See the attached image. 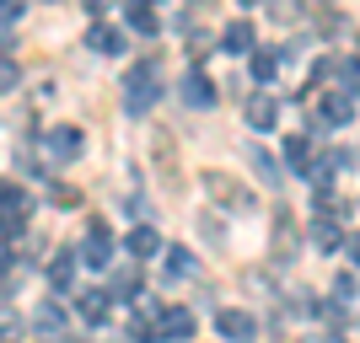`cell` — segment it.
I'll return each instance as SVG.
<instances>
[{
	"label": "cell",
	"mask_w": 360,
	"mask_h": 343,
	"mask_svg": "<svg viewBox=\"0 0 360 343\" xmlns=\"http://www.w3.org/2000/svg\"><path fill=\"white\" fill-rule=\"evenodd\" d=\"M183 102L210 107V102H215V81H210L205 70H188V75H183Z\"/></svg>",
	"instance_id": "cell-13"
},
{
	"label": "cell",
	"mask_w": 360,
	"mask_h": 343,
	"mask_svg": "<svg viewBox=\"0 0 360 343\" xmlns=\"http://www.w3.org/2000/svg\"><path fill=\"white\" fill-rule=\"evenodd\" d=\"M108 295H113V300H140V274H135V263L113 269V284H108Z\"/></svg>",
	"instance_id": "cell-16"
},
{
	"label": "cell",
	"mask_w": 360,
	"mask_h": 343,
	"mask_svg": "<svg viewBox=\"0 0 360 343\" xmlns=\"http://www.w3.org/2000/svg\"><path fill=\"white\" fill-rule=\"evenodd\" d=\"M162 97V65L156 60H135L124 70V113H150Z\"/></svg>",
	"instance_id": "cell-1"
},
{
	"label": "cell",
	"mask_w": 360,
	"mask_h": 343,
	"mask_svg": "<svg viewBox=\"0 0 360 343\" xmlns=\"http://www.w3.org/2000/svg\"><path fill=\"white\" fill-rule=\"evenodd\" d=\"M75 263H81L75 253H54V263H49V284H54V290H70V284H75Z\"/></svg>",
	"instance_id": "cell-18"
},
{
	"label": "cell",
	"mask_w": 360,
	"mask_h": 343,
	"mask_svg": "<svg viewBox=\"0 0 360 343\" xmlns=\"http://www.w3.org/2000/svg\"><path fill=\"white\" fill-rule=\"evenodd\" d=\"M312 241L323 247V253H339L349 236H345V225H339V220H317V225H312Z\"/></svg>",
	"instance_id": "cell-19"
},
{
	"label": "cell",
	"mask_w": 360,
	"mask_h": 343,
	"mask_svg": "<svg viewBox=\"0 0 360 343\" xmlns=\"http://www.w3.org/2000/svg\"><path fill=\"white\" fill-rule=\"evenodd\" d=\"M81 263L86 269H113V257H119V241L108 231V220H86V236H81Z\"/></svg>",
	"instance_id": "cell-2"
},
{
	"label": "cell",
	"mask_w": 360,
	"mask_h": 343,
	"mask_svg": "<svg viewBox=\"0 0 360 343\" xmlns=\"http://www.w3.org/2000/svg\"><path fill=\"white\" fill-rule=\"evenodd\" d=\"M221 48H231V54H253V48H258V32H253V22H248V16L226 22V27H221Z\"/></svg>",
	"instance_id": "cell-10"
},
{
	"label": "cell",
	"mask_w": 360,
	"mask_h": 343,
	"mask_svg": "<svg viewBox=\"0 0 360 343\" xmlns=\"http://www.w3.org/2000/svg\"><path fill=\"white\" fill-rule=\"evenodd\" d=\"M81 6H86V11L97 16V22H103V11H108V0H81Z\"/></svg>",
	"instance_id": "cell-30"
},
{
	"label": "cell",
	"mask_w": 360,
	"mask_h": 343,
	"mask_svg": "<svg viewBox=\"0 0 360 343\" xmlns=\"http://www.w3.org/2000/svg\"><path fill=\"white\" fill-rule=\"evenodd\" d=\"M0 343H22V322L0 311Z\"/></svg>",
	"instance_id": "cell-27"
},
{
	"label": "cell",
	"mask_w": 360,
	"mask_h": 343,
	"mask_svg": "<svg viewBox=\"0 0 360 343\" xmlns=\"http://www.w3.org/2000/svg\"><path fill=\"white\" fill-rule=\"evenodd\" d=\"M345 253L355 257V269H360V236H349V241H345Z\"/></svg>",
	"instance_id": "cell-31"
},
{
	"label": "cell",
	"mask_w": 360,
	"mask_h": 343,
	"mask_svg": "<svg viewBox=\"0 0 360 343\" xmlns=\"http://www.w3.org/2000/svg\"><path fill=\"white\" fill-rule=\"evenodd\" d=\"M333 300H339V306H345V300H355V279H349V274H339V279H333Z\"/></svg>",
	"instance_id": "cell-28"
},
{
	"label": "cell",
	"mask_w": 360,
	"mask_h": 343,
	"mask_svg": "<svg viewBox=\"0 0 360 343\" xmlns=\"http://www.w3.org/2000/svg\"><path fill=\"white\" fill-rule=\"evenodd\" d=\"M22 225H27V215H22V209H0V231H6V236H16Z\"/></svg>",
	"instance_id": "cell-26"
},
{
	"label": "cell",
	"mask_w": 360,
	"mask_h": 343,
	"mask_svg": "<svg viewBox=\"0 0 360 343\" xmlns=\"http://www.w3.org/2000/svg\"><path fill=\"white\" fill-rule=\"evenodd\" d=\"M0 209H22V215H27V194H22V188H0Z\"/></svg>",
	"instance_id": "cell-25"
},
{
	"label": "cell",
	"mask_w": 360,
	"mask_h": 343,
	"mask_svg": "<svg viewBox=\"0 0 360 343\" xmlns=\"http://www.w3.org/2000/svg\"><path fill=\"white\" fill-rule=\"evenodd\" d=\"M333 75L345 81V97H360V60H339V65H333Z\"/></svg>",
	"instance_id": "cell-22"
},
{
	"label": "cell",
	"mask_w": 360,
	"mask_h": 343,
	"mask_svg": "<svg viewBox=\"0 0 360 343\" xmlns=\"http://www.w3.org/2000/svg\"><path fill=\"white\" fill-rule=\"evenodd\" d=\"M253 177L264 182V188H274V182H280V166H274V156L264 145H253Z\"/></svg>",
	"instance_id": "cell-20"
},
{
	"label": "cell",
	"mask_w": 360,
	"mask_h": 343,
	"mask_svg": "<svg viewBox=\"0 0 360 343\" xmlns=\"http://www.w3.org/2000/svg\"><path fill=\"white\" fill-rule=\"evenodd\" d=\"M162 247L167 241L150 231V225H135L129 236H124V253H129V263H146V257H162Z\"/></svg>",
	"instance_id": "cell-8"
},
{
	"label": "cell",
	"mask_w": 360,
	"mask_h": 343,
	"mask_svg": "<svg viewBox=\"0 0 360 343\" xmlns=\"http://www.w3.org/2000/svg\"><path fill=\"white\" fill-rule=\"evenodd\" d=\"M248 70H253V86L264 91L274 75H280V54H274V48H253V54H248Z\"/></svg>",
	"instance_id": "cell-14"
},
{
	"label": "cell",
	"mask_w": 360,
	"mask_h": 343,
	"mask_svg": "<svg viewBox=\"0 0 360 343\" xmlns=\"http://www.w3.org/2000/svg\"><path fill=\"white\" fill-rule=\"evenodd\" d=\"M129 27L150 38V32H162V22H156V11H150V6H135V11H129Z\"/></svg>",
	"instance_id": "cell-23"
},
{
	"label": "cell",
	"mask_w": 360,
	"mask_h": 343,
	"mask_svg": "<svg viewBox=\"0 0 360 343\" xmlns=\"http://www.w3.org/2000/svg\"><path fill=\"white\" fill-rule=\"evenodd\" d=\"M242 6H253V0H242Z\"/></svg>",
	"instance_id": "cell-34"
},
{
	"label": "cell",
	"mask_w": 360,
	"mask_h": 343,
	"mask_svg": "<svg viewBox=\"0 0 360 343\" xmlns=\"http://www.w3.org/2000/svg\"><path fill=\"white\" fill-rule=\"evenodd\" d=\"M194 311H188V306H162V311H156V338H167V343H188L194 338Z\"/></svg>",
	"instance_id": "cell-4"
},
{
	"label": "cell",
	"mask_w": 360,
	"mask_h": 343,
	"mask_svg": "<svg viewBox=\"0 0 360 343\" xmlns=\"http://www.w3.org/2000/svg\"><path fill=\"white\" fill-rule=\"evenodd\" d=\"M205 194L221 199L226 209H248V188H242L237 177H226V172H210V177H205Z\"/></svg>",
	"instance_id": "cell-7"
},
{
	"label": "cell",
	"mask_w": 360,
	"mask_h": 343,
	"mask_svg": "<svg viewBox=\"0 0 360 343\" xmlns=\"http://www.w3.org/2000/svg\"><path fill=\"white\" fill-rule=\"evenodd\" d=\"M75 311L86 316L91 328H103L108 316H113V295H108V290H81V295H75Z\"/></svg>",
	"instance_id": "cell-9"
},
{
	"label": "cell",
	"mask_w": 360,
	"mask_h": 343,
	"mask_svg": "<svg viewBox=\"0 0 360 343\" xmlns=\"http://www.w3.org/2000/svg\"><path fill=\"white\" fill-rule=\"evenodd\" d=\"M162 269H167V279H194L199 257L188 253V247H162Z\"/></svg>",
	"instance_id": "cell-12"
},
{
	"label": "cell",
	"mask_w": 360,
	"mask_h": 343,
	"mask_svg": "<svg viewBox=\"0 0 360 343\" xmlns=\"http://www.w3.org/2000/svg\"><path fill=\"white\" fill-rule=\"evenodd\" d=\"M86 43L97 48V54H124V32L113 27V22H91V32H86Z\"/></svg>",
	"instance_id": "cell-15"
},
{
	"label": "cell",
	"mask_w": 360,
	"mask_h": 343,
	"mask_svg": "<svg viewBox=\"0 0 360 343\" xmlns=\"http://www.w3.org/2000/svg\"><path fill=\"white\" fill-rule=\"evenodd\" d=\"M135 6H146V0H135Z\"/></svg>",
	"instance_id": "cell-35"
},
{
	"label": "cell",
	"mask_w": 360,
	"mask_h": 343,
	"mask_svg": "<svg viewBox=\"0 0 360 343\" xmlns=\"http://www.w3.org/2000/svg\"><path fill=\"white\" fill-rule=\"evenodd\" d=\"M32 322H38V332H44L49 343H60V332H65V311H60V306H54V300H44Z\"/></svg>",
	"instance_id": "cell-17"
},
{
	"label": "cell",
	"mask_w": 360,
	"mask_h": 343,
	"mask_svg": "<svg viewBox=\"0 0 360 343\" xmlns=\"http://www.w3.org/2000/svg\"><path fill=\"white\" fill-rule=\"evenodd\" d=\"M349 119H355V97H345V91H323L317 97V129H345Z\"/></svg>",
	"instance_id": "cell-6"
},
{
	"label": "cell",
	"mask_w": 360,
	"mask_h": 343,
	"mask_svg": "<svg viewBox=\"0 0 360 343\" xmlns=\"http://www.w3.org/2000/svg\"><path fill=\"white\" fill-rule=\"evenodd\" d=\"M6 54H11V43H6V38H0V60H6Z\"/></svg>",
	"instance_id": "cell-32"
},
{
	"label": "cell",
	"mask_w": 360,
	"mask_h": 343,
	"mask_svg": "<svg viewBox=\"0 0 360 343\" xmlns=\"http://www.w3.org/2000/svg\"><path fill=\"white\" fill-rule=\"evenodd\" d=\"M328 343H349V338H328Z\"/></svg>",
	"instance_id": "cell-33"
},
{
	"label": "cell",
	"mask_w": 360,
	"mask_h": 343,
	"mask_svg": "<svg viewBox=\"0 0 360 343\" xmlns=\"http://www.w3.org/2000/svg\"><path fill=\"white\" fill-rule=\"evenodd\" d=\"M44 145L54 161H81V150H86V135L75 129V123H54V129H44Z\"/></svg>",
	"instance_id": "cell-3"
},
{
	"label": "cell",
	"mask_w": 360,
	"mask_h": 343,
	"mask_svg": "<svg viewBox=\"0 0 360 343\" xmlns=\"http://www.w3.org/2000/svg\"><path fill=\"white\" fill-rule=\"evenodd\" d=\"M274 119H280V102L269 91H253L248 97V129H274Z\"/></svg>",
	"instance_id": "cell-11"
},
{
	"label": "cell",
	"mask_w": 360,
	"mask_h": 343,
	"mask_svg": "<svg viewBox=\"0 0 360 343\" xmlns=\"http://www.w3.org/2000/svg\"><path fill=\"white\" fill-rule=\"evenodd\" d=\"M285 161H290V166H296V172H307V166H312V161H317V156H312V140H307V135H296V140H285Z\"/></svg>",
	"instance_id": "cell-21"
},
{
	"label": "cell",
	"mask_w": 360,
	"mask_h": 343,
	"mask_svg": "<svg viewBox=\"0 0 360 343\" xmlns=\"http://www.w3.org/2000/svg\"><path fill=\"white\" fill-rule=\"evenodd\" d=\"M22 6H27V0H0V22H16V16H22Z\"/></svg>",
	"instance_id": "cell-29"
},
{
	"label": "cell",
	"mask_w": 360,
	"mask_h": 343,
	"mask_svg": "<svg viewBox=\"0 0 360 343\" xmlns=\"http://www.w3.org/2000/svg\"><path fill=\"white\" fill-rule=\"evenodd\" d=\"M16 86H22V70H16V60L6 54V60H0V97H6V91H16Z\"/></svg>",
	"instance_id": "cell-24"
},
{
	"label": "cell",
	"mask_w": 360,
	"mask_h": 343,
	"mask_svg": "<svg viewBox=\"0 0 360 343\" xmlns=\"http://www.w3.org/2000/svg\"><path fill=\"white\" fill-rule=\"evenodd\" d=\"M215 332H221L226 343H253L258 322H253V311H242V306H221V311H215Z\"/></svg>",
	"instance_id": "cell-5"
}]
</instances>
